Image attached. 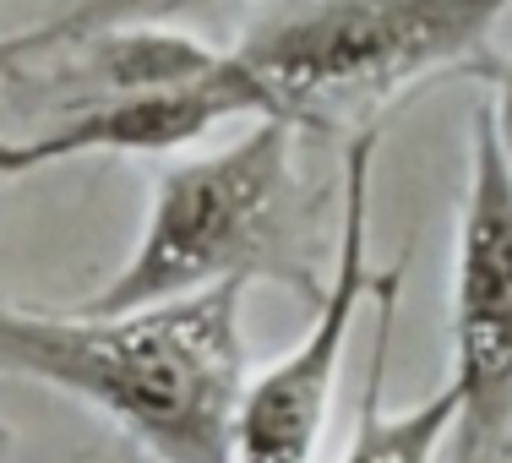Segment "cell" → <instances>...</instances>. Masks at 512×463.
I'll return each mask as SVG.
<instances>
[{"instance_id": "obj_1", "label": "cell", "mask_w": 512, "mask_h": 463, "mask_svg": "<svg viewBox=\"0 0 512 463\" xmlns=\"http://www.w3.org/2000/svg\"><path fill=\"white\" fill-rule=\"evenodd\" d=\"M246 284L131 311H22L0 300V376L82 398L158 463H235L246 393Z\"/></svg>"}, {"instance_id": "obj_2", "label": "cell", "mask_w": 512, "mask_h": 463, "mask_svg": "<svg viewBox=\"0 0 512 463\" xmlns=\"http://www.w3.org/2000/svg\"><path fill=\"white\" fill-rule=\"evenodd\" d=\"M512 0H273L229 50L256 115L355 137L458 66H485Z\"/></svg>"}, {"instance_id": "obj_3", "label": "cell", "mask_w": 512, "mask_h": 463, "mask_svg": "<svg viewBox=\"0 0 512 463\" xmlns=\"http://www.w3.org/2000/svg\"><path fill=\"white\" fill-rule=\"evenodd\" d=\"M300 131L256 115L235 142L164 169L142 240L88 311H131L180 300L213 284H278L322 300V278L306 246V191L295 164Z\"/></svg>"}, {"instance_id": "obj_4", "label": "cell", "mask_w": 512, "mask_h": 463, "mask_svg": "<svg viewBox=\"0 0 512 463\" xmlns=\"http://www.w3.org/2000/svg\"><path fill=\"white\" fill-rule=\"evenodd\" d=\"M382 126H365L344 148V229H338V262L316 300L311 327L284 360L246 376V393L235 409V463H316L333 387L344 371L349 327L360 306L376 295L371 273V169Z\"/></svg>"}, {"instance_id": "obj_5", "label": "cell", "mask_w": 512, "mask_h": 463, "mask_svg": "<svg viewBox=\"0 0 512 463\" xmlns=\"http://www.w3.org/2000/svg\"><path fill=\"white\" fill-rule=\"evenodd\" d=\"M458 431L469 463L496 453L512 431V169L491 115H474L469 191L453 267V376Z\"/></svg>"}, {"instance_id": "obj_6", "label": "cell", "mask_w": 512, "mask_h": 463, "mask_svg": "<svg viewBox=\"0 0 512 463\" xmlns=\"http://www.w3.org/2000/svg\"><path fill=\"white\" fill-rule=\"evenodd\" d=\"M235 115L256 120V104L229 50H218V60L197 77L66 104L33 137L0 142V180L33 175V169L66 164V158H82V153H175Z\"/></svg>"}, {"instance_id": "obj_7", "label": "cell", "mask_w": 512, "mask_h": 463, "mask_svg": "<svg viewBox=\"0 0 512 463\" xmlns=\"http://www.w3.org/2000/svg\"><path fill=\"white\" fill-rule=\"evenodd\" d=\"M398 289H404V267H387L376 278V338H371V371H365V393L355 414V436H349L344 463H436L447 436L458 431V387L447 382L414 409H387V344H393V311Z\"/></svg>"}, {"instance_id": "obj_8", "label": "cell", "mask_w": 512, "mask_h": 463, "mask_svg": "<svg viewBox=\"0 0 512 463\" xmlns=\"http://www.w3.org/2000/svg\"><path fill=\"white\" fill-rule=\"evenodd\" d=\"M207 6H224V0H66L44 22L22 28L17 39H0V60H28L115 28H175V22L197 17Z\"/></svg>"}, {"instance_id": "obj_9", "label": "cell", "mask_w": 512, "mask_h": 463, "mask_svg": "<svg viewBox=\"0 0 512 463\" xmlns=\"http://www.w3.org/2000/svg\"><path fill=\"white\" fill-rule=\"evenodd\" d=\"M485 77H491V88H496V99H491V126H496V142H502V158H507V169H512V55L502 60H485Z\"/></svg>"}]
</instances>
